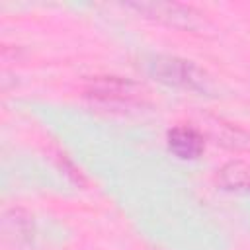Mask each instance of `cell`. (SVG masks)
<instances>
[{
	"label": "cell",
	"instance_id": "obj_1",
	"mask_svg": "<svg viewBox=\"0 0 250 250\" xmlns=\"http://www.w3.org/2000/svg\"><path fill=\"white\" fill-rule=\"evenodd\" d=\"M150 74L168 84V86H178L184 90H193V92H205L207 90V76L205 72L195 66L191 61L178 59V57H156L148 64Z\"/></svg>",
	"mask_w": 250,
	"mask_h": 250
},
{
	"label": "cell",
	"instance_id": "obj_2",
	"mask_svg": "<svg viewBox=\"0 0 250 250\" xmlns=\"http://www.w3.org/2000/svg\"><path fill=\"white\" fill-rule=\"evenodd\" d=\"M127 8L135 10L139 16L158 21L162 25L168 27H176V29H189L195 31L203 25L201 14L186 4L180 2H131L127 4Z\"/></svg>",
	"mask_w": 250,
	"mask_h": 250
},
{
	"label": "cell",
	"instance_id": "obj_3",
	"mask_svg": "<svg viewBox=\"0 0 250 250\" xmlns=\"http://www.w3.org/2000/svg\"><path fill=\"white\" fill-rule=\"evenodd\" d=\"M166 141H168V148L182 160H193V158L201 156V152L205 148L203 135L189 125L172 127L166 135Z\"/></svg>",
	"mask_w": 250,
	"mask_h": 250
},
{
	"label": "cell",
	"instance_id": "obj_4",
	"mask_svg": "<svg viewBox=\"0 0 250 250\" xmlns=\"http://www.w3.org/2000/svg\"><path fill=\"white\" fill-rule=\"evenodd\" d=\"M88 96L104 102H129L135 96V86L115 76H104V78H96L90 84Z\"/></svg>",
	"mask_w": 250,
	"mask_h": 250
},
{
	"label": "cell",
	"instance_id": "obj_5",
	"mask_svg": "<svg viewBox=\"0 0 250 250\" xmlns=\"http://www.w3.org/2000/svg\"><path fill=\"white\" fill-rule=\"evenodd\" d=\"M217 180L227 189H250V164L230 160L219 170Z\"/></svg>",
	"mask_w": 250,
	"mask_h": 250
},
{
	"label": "cell",
	"instance_id": "obj_6",
	"mask_svg": "<svg viewBox=\"0 0 250 250\" xmlns=\"http://www.w3.org/2000/svg\"><path fill=\"white\" fill-rule=\"evenodd\" d=\"M2 227L6 236H10L14 242H27L31 236V219L21 209H8L4 213Z\"/></svg>",
	"mask_w": 250,
	"mask_h": 250
}]
</instances>
